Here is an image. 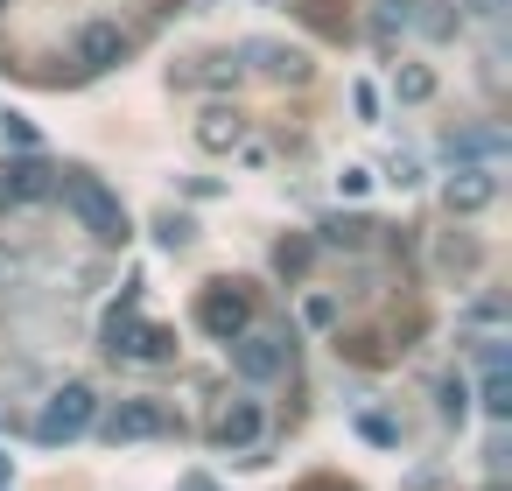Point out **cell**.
Returning <instances> with one entry per match:
<instances>
[{"instance_id": "1", "label": "cell", "mask_w": 512, "mask_h": 491, "mask_svg": "<svg viewBox=\"0 0 512 491\" xmlns=\"http://www.w3.org/2000/svg\"><path fill=\"white\" fill-rule=\"evenodd\" d=\"M57 176H64L57 190H64L71 218H78L99 246H120V239H127V211H120V197H113L99 176H85V169H57Z\"/></svg>"}, {"instance_id": "2", "label": "cell", "mask_w": 512, "mask_h": 491, "mask_svg": "<svg viewBox=\"0 0 512 491\" xmlns=\"http://www.w3.org/2000/svg\"><path fill=\"white\" fill-rule=\"evenodd\" d=\"M92 421H99V393H92L85 379H71V386H57L50 407L36 414V442H50V449H57V442H78Z\"/></svg>"}, {"instance_id": "3", "label": "cell", "mask_w": 512, "mask_h": 491, "mask_svg": "<svg viewBox=\"0 0 512 491\" xmlns=\"http://www.w3.org/2000/svg\"><path fill=\"white\" fill-rule=\"evenodd\" d=\"M225 351H232V372L253 379V386H267V379L288 372V337H281V330H239Z\"/></svg>"}, {"instance_id": "4", "label": "cell", "mask_w": 512, "mask_h": 491, "mask_svg": "<svg viewBox=\"0 0 512 491\" xmlns=\"http://www.w3.org/2000/svg\"><path fill=\"white\" fill-rule=\"evenodd\" d=\"M400 29L442 43V36H456V15L442 8V0H379V36H400Z\"/></svg>"}, {"instance_id": "5", "label": "cell", "mask_w": 512, "mask_h": 491, "mask_svg": "<svg viewBox=\"0 0 512 491\" xmlns=\"http://www.w3.org/2000/svg\"><path fill=\"white\" fill-rule=\"evenodd\" d=\"M99 428H106V442H155V435H169V407L148 400V393H134V400H120Z\"/></svg>"}, {"instance_id": "6", "label": "cell", "mask_w": 512, "mask_h": 491, "mask_svg": "<svg viewBox=\"0 0 512 491\" xmlns=\"http://www.w3.org/2000/svg\"><path fill=\"white\" fill-rule=\"evenodd\" d=\"M43 197H57V169L43 162V155H15V162H0V204H43Z\"/></svg>"}, {"instance_id": "7", "label": "cell", "mask_w": 512, "mask_h": 491, "mask_svg": "<svg viewBox=\"0 0 512 491\" xmlns=\"http://www.w3.org/2000/svg\"><path fill=\"white\" fill-rule=\"evenodd\" d=\"M197 323H204L218 344H232L239 330H253V302H246L232 281H218V288H204V302H197Z\"/></svg>"}, {"instance_id": "8", "label": "cell", "mask_w": 512, "mask_h": 491, "mask_svg": "<svg viewBox=\"0 0 512 491\" xmlns=\"http://www.w3.org/2000/svg\"><path fill=\"white\" fill-rule=\"evenodd\" d=\"M239 57H246L267 85H302V78H309V57H302V50H288V43H246Z\"/></svg>"}, {"instance_id": "9", "label": "cell", "mask_w": 512, "mask_h": 491, "mask_svg": "<svg viewBox=\"0 0 512 491\" xmlns=\"http://www.w3.org/2000/svg\"><path fill=\"white\" fill-rule=\"evenodd\" d=\"M78 64H85V71H113V64H127V29H120V22H92V29L78 36Z\"/></svg>"}, {"instance_id": "10", "label": "cell", "mask_w": 512, "mask_h": 491, "mask_svg": "<svg viewBox=\"0 0 512 491\" xmlns=\"http://www.w3.org/2000/svg\"><path fill=\"white\" fill-rule=\"evenodd\" d=\"M260 428H267V421H260V407H253V400H225V407H218V421H211V435H218L225 449H253V442H260Z\"/></svg>"}, {"instance_id": "11", "label": "cell", "mask_w": 512, "mask_h": 491, "mask_svg": "<svg viewBox=\"0 0 512 491\" xmlns=\"http://www.w3.org/2000/svg\"><path fill=\"white\" fill-rule=\"evenodd\" d=\"M491 190H498V176H491V169H456V176H449V190H442V204H449V211H484V204H491Z\"/></svg>"}, {"instance_id": "12", "label": "cell", "mask_w": 512, "mask_h": 491, "mask_svg": "<svg viewBox=\"0 0 512 491\" xmlns=\"http://www.w3.org/2000/svg\"><path fill=\"white\" fill-rule=\"evenodd\" d=\"M239 134H246V120H239L232 106H211V113H204V127H197V141H204L211 155H225V148H239Z\"/></svg>"}, {"instance_id": "13", "label": "cell", "mask_w": 512, "mask_h": 491, "mask_svg": "<svg viewBox=\"0 0 512 491\" xmlns=\"http://www.w3.org/2000/svg\"><path fill=\"white\" fill-rule=\"evenodd\" d=\"M134 337H141V316H134V302H127V309L106 316V351H113V358H134Z\"/></svg>"}, {"instance_id": "14", "label": "cell", "mask_w": 512, "mask_h": 491, "mask_svg": "<svg viewBox=\"0 0 512 491\" xmlns=\"http://www.w3.org/2000/svg\"><path fill=\"white\" fill-rule=\"evenodd\" d=\"M498 148H505V141L484 134V127H477V134H449V155H456V162H491Z\"/></svg>"}, {"instance_id": "15", "label": "cell", "mask_w": 512, "mask_h": 491, "mask_svg": "<svg viewBox=\"0 0 512 491\" xmlns=\"http://www.w3.org/2000/svg\"><path fill=\"white\" fill-rule=\"evenodd\" d=\"M484 414H491V421L512 414V372H484Z\"/></svg>"}, {"instance_id": "16", "label": "cell", "mask_w": 512, "mask_h": 491, "mask_svg": "<svg viewBox=\"0 0 512 491\" xmlns=\"http://www.w3.org/2000/svg\"><path fill=\"white\" fill-rule=\"evenodd\" d=\"M134 358H176V337H169L162 323H141V337H134Z\"/></svg>"}, {"instance_id": "17", "label": "cell", "mask_w": 512, "mask_h": 491, "mask_svg": "<svg viewBox=\"0 0 512 491\" xmlns=\"http://www.w3.org/2000/svg\"><path fill=\"white\" fill-rule=\"evenodd\" d=\"M393 92H400V99H407V106H421V99H428V92H435V78H428V71H421V64H414V71H400V78H393Z\"/></svg>"}, {"instance_id": "18", "label": "cell", "mask_w": 512, "mask_h": 491, "mask_svg": "<svg viewBox=\"0 0 512 491\" xmlns=\"http://www.w3.org/2000/svg\"><path fill=\"white\" fill-rule=\"evenodd\" d=\"M365 232H372L365 218H330V225H323V246H358Z\"/></svg>"}, {"instance_id": "19", "label": "cell", "mask_w": 512, "mask_h": 491, "mask_svg": "<svg viewBox=\"0 0 512 491\" xmlns=\"http://www.w3.org/2000/svg\"><path fill=\"white\" fill-rule=\"evenodd\" d=\"M435 407H442V421H463V407H470L463 379H442V386H435Z\"/></svg>"}, {"instance_id": "20", "label": "cell", "mask_w": 512, "mask_h": 491, "mask_svg": "<svg viewBox=\"0 0 512 491\" xmlns=\"http://www.w3.org/2000/svg\"><path fill=\"white\" fill-rule=\"evenodd\" d=\"M0 141H8V148H22V155H36V127H29L22 113H8V120H0Z\"/></svg>"}, {"instance_id": "21", "label": "cell", "mask_w": 512, "mask_h": 491, "mask_svg": "<svg viewBox=\"0 0 512 491\" xmlns=\"http://www.w3.org/2000/svg\"><path fill=\"white\" fill-rule=\"evenodd\" d=\"M155 232H162V246H169V253H176V246H190V218H162Z\"/></svg>"}, {"instance_id": "22", "label": "cell", "mask_w": 512, "mask_h": 491, "mask_svg": "<svg viewBox=\"0 0 512 491\" xmlns=\"http://www.w3.org/2000/svg\"><path fill=\"white\" fill-rule=\"evenodd\" d=\"M302 316L323 330V323H337V302H330V295H309V302H302Z\"/></svg>"}, {"instance_id": "23", "label": "cell", "mask_w": 512, "mask_h": 491, "mask_svg": "<svg viewBox=\"0 0 512 491\" xmlns=\"http://www.w3.org/2000/svg\"><path fill=\"white\" fill-rule=\"evenodd\" d=\"M358 428H365V442H400V428H393V421H386V414H365V421H358Z\"/></svg>"}, {"instance_id": "24", "label": "cell", "mask_w": 512, "mask_h": 491, "mask_svg": "<svg viewBox=\"0 0 512 491\" xmlns=\"http://www.w3.org/2000/svg\"><path fill=\"white\" fill-rule=\"evenodd\" d=\"M351 106H358V120H379V92H372V85H358Z\"/></svg>"}, {"instance_id": "25", "label": "cell", "mask_w": 512, "mask_h": 491, "mask_svg": "<svg viewBox=\"0 0 512 491\" xmlns=\"http://www.w3.org/2000/svg\"><path fill=\"white\" fill-rule=\"evenodd\" d=\"M337 190H344V197H365V190H372V176H365V169H344V176H337Z\"/></svg>"}, {"instance_id": "26", "label": "cell", "mask_w": 512, "mask_h": 491, "mask_svg": "<svg viewBox=\"0 0 512 491\" xmlns=\"http://www.w3.org/2000/svg\"><path fill=\"white\" fill-rule=\"evenodd\" d=\"M274 260H281V274H295V267H309V246H281Z\"/></svg>"}, {"instance_id": "27", "label": "cell", "mask_w": 512, "mask_h": 491, "mask_svg": "<svg viewBox=\"0 0 512 491\" xmlns=\"http://www.w3.org/2000/svg\"><path fill=\"white\" fill-rule=\"evenodd\" d=\"M470 15H484V22H491V15H505V0H470Z\"/></svg>"}, {"instance_id": "28", "label": "cell", "mask_w": 512, "mask_h": 491, "mask_svg": "<svg viewBox=\"0 0 512 491\" xmlns=\"http://www.w3.org/2000/svg\"><path fill=\"white\" fill-rule=\"evenodd\" d=\"M183 491H218V484H211L204 470H190V477H183Z\"/></svg>"}, {"instance_id": "29", "label": "cell", "mask_w": 512, "mask_h": 491, "mask_svg": "<svg viewBox=\"0 0 512 491\" xmlns=\"http://www.w3.org/2000/svg\"><path fill=\"white\" fill-rule=\"evenodd\" d=\"M8 477H15V463H8V456H0V484H8Z\"/></svg>"}]
</instances>
